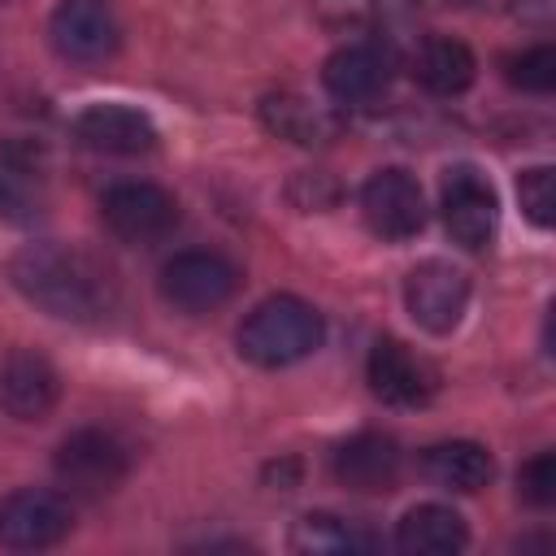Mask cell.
Segmentation results:
<instances>
[{"label": "cell", "instance_id": "cell-1", "mask_svg": "<svg viewBox=\"0 0 556 556\" xmlns=\"http://www.w3.org/2000/svg\"><path fill=\"white\" fill-rule=\"evenodd\" d=\"M9 282L61 321H100L117 291L113 274L83 248L70 243H26L9 256Z\"/></svg>", "mask_w": 556, "mask_h": 556}, {"label": "cell", "instance_id": "cell-2", "mask_svg": "<svg viewBox=\"0 0 556 556\" xmlns=\"http://www.w3.org/2000/svg\"><path fill=\"white\" fill-rule=\"evenodd\" d=\"M326 339L321 313L300 295H269L261 300L239 326V352L261 369H282L313 356Z\"/></svg>", "mask_w": 556, "mask_h": 556}, {"label": "cell", "instance_id": "cell-3", "mask_svg": "<svg viewBox=\"0 0 556 556\" xmlns=\"http://www.w3.org/2000/svg\"><path fill=\"white\" fill-rule=\"evenodd\" d=\"M239 278L243 274L230 256L208 252V248H191V252H178L174 261H165L161 295L182 313H213L239 291Z\"/></svg>", "mask_w": 556, "mask_h": 556}, {"label": "cell", "instance_id": "cell-4", "mask_svg": "<svg viewBox=\"0 0 556 556\" xmlns=\"http://www.w3.org/2000/svg\"><path fill=\"white\" fill-rule=\"evenodd\" d=\"M130 473V452L109 430H74L56 447V478L74 495H109Z\"/></svg>", "mask_w": 556, "mask_h": 556}, {"label": "cell", "instance_id": "cell-5", "mask_svg": "<svg viewBox=\"0 0 556 556\" xmlns=\"http://www.w3.org/2000/svg\"><path fill=\"white\" fill-rule=\"evenodd\" d=\"M100 217L122 243H156L178 226V200L156 182H113L100 195Z\"/></svg>", "mask_w": 556, "mask_h": 556}, {"label": "cell", "instance_id": "cell-6", "mask_svg": "<svg viewBox=\"0 0 556 556\" xmlns=\"http://www.w3.org/2000/svg\"><path fill=\"white\" fill-rule=\"evenodd\" d=\"M404 304L413 321L430 334H452L469 308V274L452 261H421L404 278Z\"/></svg>", "mask_w": 556, "mask_h": 556}, {"label": "cell", "instance_id": "cell-7", "mask_svg": "<svg viewBox=\"0 0 556 556\" xmlns=\"http://www.w3.org/2000/svg\"><path fill=\"white\" fill-rule=\"evenodd\" d=\"M48 39L65 61L100 65L117 52L122 26L113 13V0H61L48 22Z\"/></svg>", "mask_w": 556, "mask_h": 556}, {"label": "cell", "instance_id": "cell-8", "mask_svg": "<svg viewBox=\"0 0 556 556\" xmlns=\"http://www.w3.org/2000/svg\"><path fill=\"white\" fill-rule=\"evenodd\" d=\"M48 152L35 139H0V217L35 226L48 213Z\"/></svg>", "mask_w": 556, "mask_h": 556}, {"label": "cell", "instance_id": "cell-9", "mask_svg": "<svg viewBox=\"0 0 556 556\" xmlns=\"http://www.w3.org/2000/svg\"><path fill=\"white\" fill-rule=\"evenodd\" d=\"M361 217L378 239L404 243L426 226V195L408 169L391 165L369 174V182L361 187Z\"/></svg>", "mask_w": 556, "mask_h": 556}, {"label": "cell", "instance_id": "cell-10", "mask_svg": "<svg viewBox=\"0 0 556 556\" xmlns=\"http://www.w3.org/2000/svg\"><path fill=\"white\" fill-rule=\"evenodd\" d=\"M443 226L452 235V243L478 252L495 239L500 226V200L495 187L486 182V174H478L473 165H452L443 174Z\"/></svg>", "mask_w": 556, "mask_h": 556}, {"label": "cell", "instance_id": "cell-11", "mask_svg": "<svg viewBox=\"0 0 556 556\" xmlns=\"http://www.w3.org/2000/svg\"><path fill=\"white\" fill-rule=\"evenodd\" d=\"M74 526L70 504L56 491H13L0 500V543L13 552H39V547H56Z\"/></svg>", "mask_w": 556, "mask_h": 556}, {"label": "cell", "instance_id": "cell-12", "mask_svg": "<svg viewBox=\"0 0 556 556\" xmlns=\"http://www.w3.org/2000/svg\"><path fill=\"white\" fill-rule=\"evenodd\" d=\"M369 391L391 408H421L439 391V369L400 339H378L369 352Z\"/></svg>", "mask_w": 556, "mask_h": 556}, {"label": "cell", "instance_id": "cell-13", "mask_svg": "<svg viewBox=\"0 0 556 556\" xmlns=\"http://www.w3.org/2000/svg\"><path fill=\"white\" fill-rule=\"evenodd\" d=\"M391 74H395V52L378 39H361L326 56L321 83L339 104H369L391 87Z\"/></svg>", "mask_w": 556, "mask_h": 556}, {"label": "cell", "instance_id": "cell-14", "mask_svg": "<svg viewBox=\"0 0 556 556\" xmlns=\"http://www.w3.org/2000/svg\"><path fill=\"white\" fill-rule=\"evenodd\" d=\"M61 400V374L39 352L0 356V413L13 421H43Z\"/></svg>", "mask_w": 556, "mask_h": 556}, {"label": "cell", "instance_id": "cell-15", "mask_svg": "<svg viewBox=\"0 0 556 556\" xmlns=\"http://www.w3.org/2000/svg\"><path fill=\"white\" fill-rule=\"evenodd\" d=\"M74 139L104 156H143L156 148V126L130 104H91L74 117Z\"/></svg>", "mask_w": 556, "mask_h": 556}, {"label": "cell", "instance_id": "cell-16", "mask_svg": "<svg viewBox=\"0 0 556 556\" xmlns=\"http://www.w3.org/2000/svg\"><path fill=\"white\" fill-rule=\"evenodd\" d=\"M400 469H404V456H400V443L387 439V434H352L348 443H339L334 452V478L348 486V491H361V495H382L400 482Z\"/></svg>", "mask_w": 556, "mask_h": 556}, {"label": "cell", "instance_id": "cell-17", "mask_svg": "<svg viewBox=\"0 0 556 556\" xmlns=\"http://www.w3.org/2000/svg\"><path fill=\"white\" fill-rule=\"evenodd\" d=\"M261 122L278 139L300 143V148H321V143H330L339 135V117L326 104H313L300 91H269L261 100Z\"/></svg>", "mask_w": 556, "mask_h": 556}, {"label": "cell", "instance_id": "cell-18", "mask_svg": "<svg viewBox=\"0 0 556 556\" xmlns=\"http://www.w3.org/2000/svg\"><path fill=\"white\" fill-rule=\"evenodd\" d=\"M421 473L443 486V491H460V495H473L491 482L495 473V460L482 443H469V439H447V443H430L421 452Z\"/></svg>", "mask_w": 556, "mask_h": 556}, {"label": "cell", "instance_id": "cell-19", "mask_svg": "<svg viewBox=\"0 0 556 556\" xmlns=\"http://www.w3.org/2000/svg\"><path fill=\"white\" fill-rule=\"evenodd\" d=\"M417 87H426L430 96H460L473 74H478V61L473 52L460 43V39H447V35H430L417 43L413 61H408Z\"/></svg>", "mask_w": 556, "mask_h": 556}, {"label": "cell", "instance_id": "cell-20", "mask_svg": "<svg viewBox=\"0 0 556 556\" xmlns=\"http://www.w3.org/2000/svg\"><path fill=\"white\" fill-rule=\"evenodd\" d=\"M395 543L408 556H452L469 543V526L447 504H417V508L404 513V521L395 530Z\"/></svg>", "mask_w": 556, "mask_h": 556}, {"label": "cell", "instance_id": "cell-21", "mask_svg": "<svg viewBox=\"0 0 556 556\" xmlns=\"http://www.w3.org/2000/svg\"><path fill=\"white\" fill-rule=\"evenodd\" d=\"M291 547L295 552H313V556H334V552H356V547H374V534L356 530L343 517L330 513H308L295 521L291 530Z\"/></svg>", "mask_w": 556, "mask_h": 556}, {"label": "cell", "instance_id": "cell-22", "mask_svg": "<svg viewBox=\"0 0 556 556\" xmlns=\"http://www.w3.org/2000/svg\"><path fill=\"white\" fill-rule=\"evenodd\" d=\"M504 74H508L513 87L534 91V96H547L556 87V48L552 43H534V48L508 56L504 61Z\"/></svg>", "mask_w": 556, "mask_h": 556}, {"label": "cell", "instance_id": "cell-23", "mask_svg": "<svg viewBox=\"0 0 556 556\" xmlns=\"http://www.w3.org/2000/svg\"><path fill=\"white\" fill-rule=\"evenodd\" d=\"M517 200H521V213L547 230L556 222V174L552 165H534V169H521L517 178Z\"/></svg>", "mask_w": 556, "mask_h": 556}, {"label": "cell", "instance_id": "cell-24", "mask_svg": "<svg viewBox=\"0 0 556 556\" xmlns=\"http://www.w3.org/2000/svg\"><path fill=\"white\" fill-rule=\"evenodd\" d=\"M517 486H521V500L534 504V508H547L556 504V456L552 452H539L521 465L517 473Z\"/></svg>", "mask_w": 556, "mask_h": 556}, {"label": "cell", "instance_id": "cell-25", "mask_svg": "<svg viewBox=\"0 0 556 556\" xmlns=\"http://www.w3.org/2000/svg\"><path fill=\"white\" fill-rule=\"evenodd\" d=\"M443 4H469V0H443Z\"/></svg>", "mask_w": 556, "mask_h": 556}]
</instances>
